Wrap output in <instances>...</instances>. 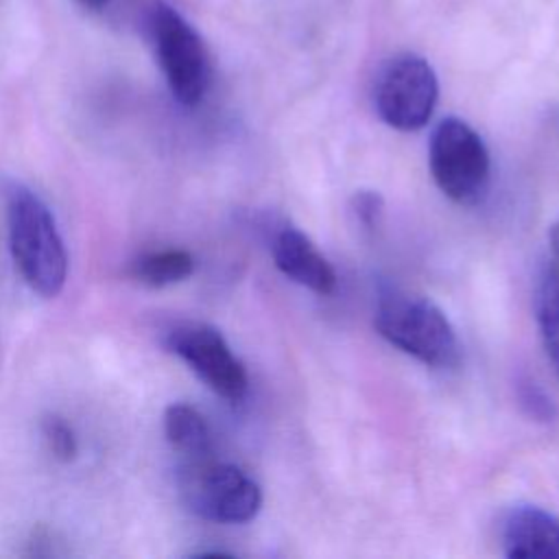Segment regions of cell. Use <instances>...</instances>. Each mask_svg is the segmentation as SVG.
I'll return each mask as SVG.
<instances>
[{"instance_id":"1","label":"cell","mask_w":559,"mask_h":559,"mask_svg":"<svg viewBox=\"0 0 559 559\" xmlns=\"http://www.w3.org/2000/svg\"><path fill=\"white\" fill-rule=\"evenodd\" d=\"M9 247L24 282L41 297H57L68 277V253L46 203L15 183L7 194Z\"/></svg>"},{"instance_id":"5","label":"cell","mask_w":559,"mask_h":559,"mask_svg":"<svg viewBox=\"0 0 559 559\" xmlns=\"http://www.w3.org/2000/svg\"><path fill=\"white\" fill-rule=\"evenodd\" d=\"M159 68L173 96L186 105H197L210 85V57L194 26L170 4L157 2L148 17Z\"/></svg>"},{"instance_id":"9","label":"cell","mask_w":559,"mask_h":559,"mask_svg":"<svg viewBox=\"0 0 559 559\" xmlns=\"http://www.w3.org/2000/svg\"><path fill=\"white\" fill-rule=\"evenodd\" d=\"M502 548L511 559H559V518L535 504L513 507L502 526Z\"/></svg>"},{"instance_id":"12","label":"cell","mask_w":559,"mask_h":559,"mask_svg":"<svg viewBox=\"0 0 559 559\" xmlns=\"http://www.w3.org/2000/svg\"><path fill=\"white\" fill-rule=\"evenodd\" d=\"M194 271V258L186 249L153 251L133 262V277L151 288L183 282Z\"/></svg>"},{"instance_id":"7","label":"cell","mask_w":559,"mask_h":559,"mask_svg":"<svg viewBox=\"0 0 559 559\" xmlns=\"http://www.w3.org/2000/svg\"><path fill=\"white\" fill-rule=\"evenodd\" d=\"M166 347L177 354L216 395L238 404L249 389L245 365L210 323L183 321L168 330Z\"/></svg>"},{"instance_id":"11","label":"cell","mask_w":559,"mask_h":559,"mask_svg":"<svg viewBox=\"0 0 559 559\" xmlns=\"http://www.w3.org/2000/svg\"><path fill=\"white\" fill-rule=\"evenodd\" d=\"M535 317L546 354L559 376V266L550 260L537 280Z\"/></svg>"},{"instance_id":"16","label":"cell","mask_w":559,"mask_h":559,"mask_svg":"<svg viewBox=\"0 0 559 559\" xmlns=\"http://www.w3.org/2000/svg\"><path fill=\"white\" fill-rule=\"evenodd\" d=\"M548 247H550V262L559 266V221L548 227Z\"/></svg>"},{"instance_id":"14","label":"cell","mask_w":559,"mask_h":559,"mask_svg":"<svg viewBox=\"0 0 559 559\" xmlns=\"http://www.w3.org/2000/svg\"><path fill=\"white\" fill-rule=\"evenodd\" d=\"M352 212L365 229H376L384 212V201L376 190H358L352 197Z\"/></svg>"},{"instance_id":"10","label":"cell","mask_w":559,"mask_h":559,"mask_svg":"<svg viewBox=\"0 0 559 559\" xmlns=\"http://www.w3.org/2000/svg\"><path fill=\"white\" fill-rule=\"evenodd\" d=\"M164 435L188 461L205 459L212 452V432L205 417L188 404H170L164 411Z\"/></svg>"},{"instance_id":"3","label":"cell","mask_w":559,"mask_h":559,"mask_svg":"<svg viewBox=\"0 0 559 559\" xmlns=\"http://www.w3.org/2000/svg\"><path fill=\"white\" fill-rule=\"evenodd\" d=\"M179 487L190 511L221 524L249 522L262 507V489L245 469L210 456L188 461Z\"/></svg>"},{"instance_id":"4","label":"cell","mask_w":559,"mask_h":559,"mask_svg":"<svg viewBox=\"0 0 559 559\" xmlns=\"http://www.w3.org/2000/svg\"><path fill=\"white\" fill-rule=\"evenodd\" d=\"M428 164L437 188L454 203L472 205L489 186L491 159L485 140L461 118H445L435 127Z\"/></svg>"},{"instance_id":"2","label":"cell","mask_w":559,"mask_h":559,"mask_svg":"<svg viewBox=\"0 0 559 559\" xmlns=\"http://www.w3.org/2000/svg\"><path fill=\"white\" fill-rule=\"evenodd\" d=\"M373 325L378 334L435 369H450L459 362L461 345L450 319L428 297L386 288L380 293Z\"/></svg>"},{"instance_id":"17","label":"cell","mask_w":559,"mask_h":559,"mask_svg":"<svg viewBox=\"0 0 559 559\" xmlns=\"http://www.w3.org/2000/svg\"><path fill=\"white\" fill-rule=\"evenodd\" d=\"M83 9H87V11H100V9H105L107 4H109V0H76Z\"/></svg>"},{"instance_id":"15","label":"cell","mask_w":559,"mask_h":559,"mask_svg":"<svg viewBox=\"0 0 559 559\" xmlns=\"http://www.w3.org/2000/svg\"><path fill=\"white\" fill-rule=\"evenodd\" d=\"M520 400H522V406L528 411V415H533L542 421L552 419V415H555L552 400L535 382H524V386L520 391Z\"/></svg>"},{"instance_id":"6","label":"cell","mask_w":559,"mask_h":559,"mask_svg":"<svg viewBox=\"0 0 559 559\" xmlns=\"http://www.w3.org/2000/svg\"><path fill=\"white\" fill-rule=\"evenodd\" d=\"M437 98V74L432 66L417 55H397L378 72L373 103L378 116L397 131H417L426 127Z\"/></svg>"},{"instance_id":"8","label":"cell","mask_w":559,"mask_h":559,"mask_svg":"<svg viewBox=\"0 0 559 559\" xmlns=\"http://www.w3.org/2000/svg\"><path fill=\"white\" fill-rule=\"evenodd\" d=\"M273 262L293 282L317 295H330L336 288V273L328 258L297 227H284L273 238Z\"/></svg>"},{"instance_id":"13","label":"cell","mask_w":559,"mask_h":559,"mask_svg":"<svg viewBox=\"0 0 559 559\" xmlns=\"http://www.w3.org/2000/svg\"><path fill=\"white\" fill-rule=\"evenodd\" d=\"M41 435H44V441L55 459L72 461L76 456V450H79L76 437H74L72 428L61 417H57V415L46 417L41 424Z\"/></svg>"}]
</instances>
